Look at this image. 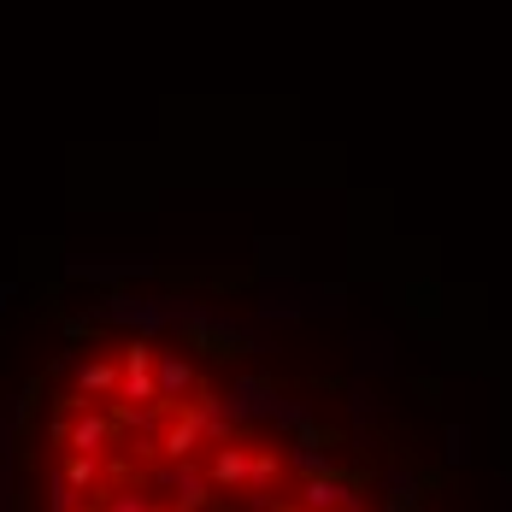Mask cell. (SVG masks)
Here are the masks:
<instances>
[{
  "instance_id": "cell-2",
  "label": "cell",
  "mask_w": 512,
  "mask_h": 512,
  "mask_svg": "<svg viewBox=\"0 0 512 512\" xmlns=\"http://www.w3.org/2000/svg\"><path fill=\"white\" fill-rule=\"evenodd\" d=\"M106 442H112V424H106V418H95V412H89V418H77V430H71V448H77L83 460H95Z\"/></svg>"
},
{
  "instance_id": "cell-3",
  "label": "cell",
  "mask_w": 512,
  "mask_h": 512,
  "mask_svg": "<svg viewBox=\"0 0 512 512\" xmlns=\"http://www.w3.org/2000/svg\"><path fill=\"white\" fill-rule=\"evenodd\" d=\"M154 383L165 389V395H183V389H189V365H183L177 354H159V371H154Z\"/></svg>"
},
{
  "instance_id": "cell-1",
  "label": "cell",
  "mask_w": 512,
  "mask_h": 512,
  "mask_svg": "<svg viewBox=\"0 0 512 512\" xmlns=\"http://www.w3.org/2000/svg\"><path fill=\"white\" fill-rule=\"evenodd\" d=\"M154 395H159V383H154V365H148V342H130L118 401H124V407H142V401H154Z\"/></svg>"
},
{
  "instance_id": "cell-4",
  "label": "cell",
  "mask_w": 512,
  "mask_h": 512,
  "mask_svg": "<svg viewBox=\"0 0 512 512\" xmlns=\"http://www.w3.org/2000/svg\"><path fill=\"white\" fill-rule=\"evenodd\" d=\"M77 389H83V395H106V389H118V371L95 359V365H83V377H77Z\"/></svg>"
}]
</instances>
